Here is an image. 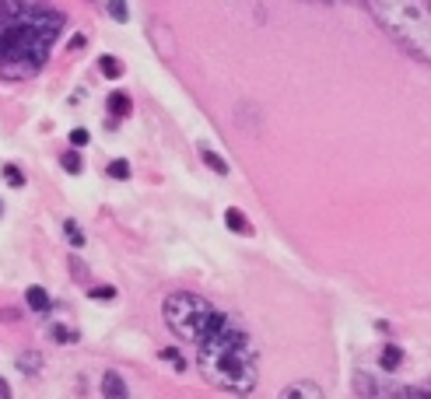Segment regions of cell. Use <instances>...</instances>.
<instances>
[{"mask_svg": "<svg viewBox=\"0 0 431 399\" xmlns=\"http://www.w3.org/2000/svg\"><path fill=\"white\" fill-rule=\"evenodd\" d=\"M64 21V11L46 0H0V77L18 81L39 74Z\"/></svg>", "mask_w": 431, "mask_h": 399, "instance_id": "cell-1", "label": "cell"}, {"mask_svg": "<svg viewBox=\"0 0 431 399\" xmlns=\"http://www.w3.org/2000/svg\"><path fill=\"white\" fill-rule=\"evenodd\" d=\"M196 368L207 378V385L232 396H249L256 389L259 368L246 326H239L225 312H214L203 336L196 340Z\"/></svg>", "mask_w": 431, "mask_h": 399, "instance_id": "cell-2", "label": "cell"}, {"mask_svg": "<svg viewBox=\"0 0 431 399\" xmlns=\"http://www.w3.org/2000/svg\"><path fill=\"white\" fill-rule=\"evenodd\" d=\"M365 4L410 56L431 67V0H365Z\"/></svg>", "mask_w": 431, "mask_h": 399, "instance_id": "cell-3", "label": "cell"}, {"mask_svg": "<svg viewBox=\"0 0 431 399\" xmlns=\"http://www.w3.org/2000/svg\"><path fill=\"white\" fill-rule=\"evenodd\" d=\"M210 315H214L210 301L193 295V291H176V295H169L165 301H161V319H165V326L172 329V336L183 340V344H193V347L203 336Z\"/></svg>", "mask_w": 431, "mask_h": 399, "instance_id": "cell-4", "label": "cell"}, {"mask_svg": "<svg viewBox=\"0 0 431 399\" xmlns=\"http://www.w3.org/2000/svg\"><path fill=\"white\" fill-rule=\"evenodd\" d=\"M102 392L113 396V399H127V396H130V389H127V382H123L120 371H105V375H102Z\"/></svg>", "mask_w": 431, "mask_h": 399, "instance_id": "cell-5", "label": "cell"}, {"mask_svg": "<svg viewBox=\"0 0 431 399\" xmlns=\"http://www.w3.org/2000/svg\"><path fill=\"white\" fill-rule=\"evenodd\" d=\"M225 224H228V232H235V235H253V224L246 221V214H242L239 207H228V210H225Z\"/></svg>", "mask_w": 431, "mask_h": 399, "instance_id": "cell-6", "label": "cell"}, {"mask_svg": "<svg viewBox=\"0 0 431 399\" xmlns=\"http://www.w3.org/2000/svg\"><path fill=\"white\" fill-rule=\"evenodd\" d=\"M25 301H28V308H32V312H39V315H42V312H49V305H53V301H49V295H46V288H39V284H32V288L25 291Z\"/></svg>", "mask_w": 431, "mask_h": 399, "instance_id": "cell-7", "label": "cell"}, {"mask_svg": "<svg viewBox=\"0 0 431 399\" xmlns=\"http://www.w3.org/2000/svg\"><path fill=\"white\" fill-rule=\"evenodd\" d=\"M379 368H383V371H396V368H403V351H400L396 344L383 347V354H379Z\"/></svg>", "mask_w": 431, "mask_h": 399, "instance_id": "cell-8", "label": "cell"}, {"mask_svg": "<svg viewBox=\"0 0 431 399\" xmlns=\"http://www.w3.org/2000/svg\"><path fill=\"white\" fill-rule=\"evenodd\" d=\"M281 396H284V399H298V396H309V399H319V396H322V389H319V385H312V382H298V385L284 389Z\"/></svg>", "mask_w": 431, "mask_h": 399, "instance_id": "cell-9", "label": "cell"}, {"mask_svg": "<svg viewBox=\"0 0 431 399\" xmlns=\"http://www.w3.org/2000/svg\"><path fill=\"white\" fill-rule=\"evenodd\" d=\"M98 71L109 77V81H120V77H123V64L116 60V56H98Z\"/></svg>", "mask_w": 431, "mask_h": 399, "instance_id": "cell-10", "label": "cell"}, {"mask_svg": "<svg viewBox=\"0 0 431 399\" xmlns=\"http://www.w3.org/2000/svg\"><path fill=\"white\" fill-rule=\"evenodd\" d=\"M200 154H203V161H207V168L210 172H218V176H228V161L218 154V151H210V147H200Z\"/></svg>", "mask_w": 431, "mask_h": 399, "instance_id": "cell-11", "label": "cell"}, {"mask_svg": "<svg viewBox=\"0 0 431 399\" xmlns=\"http://www.w3.org/2000/svg\"><path fill=\"white\" fill-rule=\"evenodd\" d=\"M105 105H109V112H113L116 120H120V116H130V98H127L123 91L109 95V102H105Z\"/></svg>", "mask_w": 431, "mask_h": 399, "instance_id": "cell-12", "label": "cell"}, {"mask_svg": "<svg viewBox=\"0 0 431 399\" xmlns=\"http://www.w3.org/2000/svg\"><path fill=\"white\" fill-rule=\"evenodd\" d=\"M64 235H67V242H71L74 249H84V242H88V239H84V232L77 228V221H71V217L64 221Z\"/></svg>", "mask_w": 431, "mask_h": 399, "instance_id": "cell-13", "label": "cell"}, {"mask_svg": "<svg viewBox=\"0 0 431 399\" xmlns=\"http://www.w3.org/2000/svg\"><path fill=\"white\" fill-rule=\"evenodd\" d=\"M18 371H25V375H39V371H42V358H39L35 351L21 354V358H18Z\"/></svg>", "mask_w": 431, "mask_h": 399, "instance_id": "cell-14", "label": "cell"}, {"mask_svg": "<svg viewBox=\"0 0 431 399\" xmlns=\"http://www.w3.org/2000/svg\"><path fill=\"white\" fill-rule=\"evenodd\" d=\"M105 11H109L113 21H130V8H127V0H105Z\"/></svg>", "mask_w": 431, "mask_h": 399, "instance_id": "cell-15", "label": "cell"}, {"mask_svg": "<svg viewBox=\"0 0 431 399\" xmlns=\"http://www.w3.org/2000/svg\"><path fill=\"white\" fill-rule=\"evenodd\" d=\"M60 165H64V172H67V176H81V172H84V161H81L77 151H67V154L60 158Z\"/></svg>", "mask_w": 431, "mask_h": 399, "instance_id": "cell-16", "label": "cell"}, {"mask_svg": "<svg viewBox=\"0 0 431 399\" xmlns=\"http://www.w3.org/2000/svg\"><path fill=\"white\" fill-rule=\"evenodd\" d=\"M105 172H109V179L127 183V179H130V161H127V158H116V161H109V168H105Z\"/></svg>", "mask_w": 431, "mask_h": 399, "instance_id": "cell-17", "label": "cell"}, {"mask_svg": "<svg viewBox=\"0 0 431 399\" xmlns=\"http://www.w3.org/2000/svg\"><path fill=\"white\" fill-rule=\"evenodd\" d=\"M4 183L11 186V189H21L25 186V172L18 165H4Z\"/></svg>", "mask_w": 431, "mask_h": 399, "instance_id": "cell-18", "label": "cell"}, {"mask_svg": "<svg viewBox=\"0 0 431 399\" xmlns=\"http://www.w3.org/2000/svg\"><path fill=\"white\" fill-rule=\"evenodd\" d=\"M88 298H91V301H113V298H116V288H109V284H105V288H91Z\"/></svg>", "mask_w": 431, "mask_h": 399, "instance_id": "cell-19", "label": "cell"}, {"mask_svg": "<svg viewBox=\"0 0 431 399\" xmlns=\"http://www.w3.org/2000/svg\"><path fill=\"white\" fill-rule=\"evenodd\" d=\"M49 336L60 340V344H74L77 340V333H67V326H49Z\"/></svg>", "mask_w": 431, "mask_h": 399, "instance_id": "cell-20", "label": "cell"}, {"mask_svg": "<svg viewBox=\"0 0 431 399\" xmlns=\"http://www.w3.org/2000/svg\"><path fill=\"white\" fill-rule=\"evenodd\" d=\"M161 358H165L176 371H186V361H183V354H179V351H172V347H169V351H161Z\"/></svg>", "mask_w": 431, "mask_h": 399, "instance_id": "cell-21", "label": "cell"}, {"mask_svg": "<svg viewBox=\"0 0 431 399\" xmlns=\"http://www.w3.org/2000/svg\"><path fill=\"white\" fill-rule=\"evenodd\" d=\"M88 140H91V137H88V130H81V127H77V130H71V144H74V147H84Z\"/></svg>", "mask_w": 431, "mask_h": 399, "instance_id": "cell-22", "label": "cell"}, {"mask_svg": "<svg viewBox=\"0 0 431 399\" xmlns=\"http://www.w3.org/2000/svg\"><path fill=\"white\" fill-rule=\"evenodd\" d=\"M0 399H11V389H8V382L0 378Z\"/></svg>", "mask_w": 431, "mask_h": 399, "instance_id": "cell-23", "label": "cell"}, {"mask_svg": "<svg viewBox=\"0 0 431 399\" xmlns=\"http://www.w3.org/2000/svg\"><path fill=\"white\" fill-rule=\"evenodd\" d=\"M0 214H4V203H0Z\"/></svg>", "mask_w": 431, "mask_h": 399, "instance_id": "cell-24", "label": "cell"}]
</instances>
